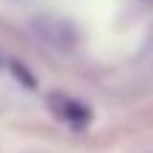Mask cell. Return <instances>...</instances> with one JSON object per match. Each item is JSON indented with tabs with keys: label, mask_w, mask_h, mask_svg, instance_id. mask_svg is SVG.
<instances>
[{
	"label": "cell",
	"mask_w": 153,
	"mask_h": 153,
	"mask_svg": "<svg viewBox=\"0 0 153 153\" xmlns=\"http://www.w3.org/2000/svg\"><path fill=\"white\" fill-rule=\"evenodd\" d=\"M34 31H37V37L43 40L45 45H54V48H60V51L71 48L76 43V31L65 20H60V17H37V20H34Z\"/></svg>",
	"instance_id": "obj_1"
}]
</instances>
